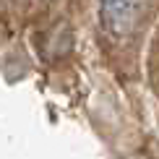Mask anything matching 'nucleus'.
I'll list each match as a JSON object with an SVG mask.
<instances>
[{
    "mask_svg": "<svg viewBox=\"0 0 159 159\" xmlns=\"http://www.w3.org/2000/svg\"><path fill=\"white\" fill-rule=\"evenodd\" d=\"M141 0H102V13H104V24L110 26L112 34H125L133 29Z\"/></svg>",
    "mask_w": 159,
    "mask_h": 159,
    "instance_id": "1",
    "label": "nucleus"
}]
</instances>
